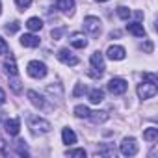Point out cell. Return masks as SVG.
<instances>
[{
  "label": "cell",
  "mask_w": 158,
  "mask_h": 158,
  "mask_svg": "<svg viewBox=\"0 0 158 158\" xmlns=\"http://www.w3.org/2000/svg\"><path fill=\"white\" fill-rule=\"evenodd\" d=\"M119 151H121L123 156H134L138 152V141L134 138H125L119 143Z\"/></svg>",
  "instance_id": "cell-6"
},
{
  "label": "cell",
  "mask_w": 158,
  "mask_h": 158,
  "mask_svg": "<svg viewBox=\"0 0 158 158\" xmlns=\"http://www.w3.org/2000/svg\"><path fill=\"white\" fill-rule=\"evenodd\" d=\"M106 56H108L112 61H121V60H125L127 50H125L123 47H119V45H112V47L106 50Z\"/></svg>",
  "instance_id": "cell-9"
},
{
  "label": "cell",
  "mask_w": 158,
  "mask_h": 158,
  "mask_svg": "<svg viewBox=\"0 0 158 158\" xmlns=\"http://www.w3.org/2000/svg\"><path fill=\"white\" fill-rule=\"evenodd\" d=\"M84 91H86V86H82V84H76V89H74V97L82 95Z\"/></svg>",
  "instance_id": "cell-31"
},
{
  "label": "cell",
  "mask_w": 158,
  "mask_h": 158,
  "mask_svg": "<svg viewBox=\"0 0 158 158\" xmlns=\"http://www.w3.org/2000/svg\"><path fill=\"white\" fill-rule=\"evenodd\" d=\"M0 13H2V2H0Z\"/></svg>",
  "instance_id": "cell-36"
},
{
  "label": "cell",
  "mask_w": 158,
  "mask_h": 158,
  "mask_svg": "<svg viewBox=\"0 0 158 158\" xmlns=\"http://www.w3.org/2000/svg\"><path fill=\"white\" fill-rule=\"evenodd\" d=\"M58 60L61 61V63H65V65H69V67H74L76 63H78V58L69 50V48H61L60 52H58Z\"/></svg>",
  "instance_id": "cell-8"
},
{
  "label": "cell",
  "mask_w": 158,
  "mask_h": 158,
  "mask_svg": "<svg viewBox=\"0 0 158 158\" xmlns=\"http://www.w3.org/2000/svg\"><path fill=\"white\" fill-rule=\"evenodd\" d=\"M130 13H132V11H130L127 6H119V8H117V15H119L121 19H128V17H130Z\"/></svg>",
  "instance_id": "cell-26"
},
{
  "label": "cell",
  "mask_w": 158,
  "mask_h": 158,
  "mask_svg": "<svg viewBox=\"0 0 158 158\" xmlns=\"http://www.w3.org/2000/svg\"><path fill=\"white\" fill-rule=\"evenodd\" d=\"M4 69H6V73H8L10 76H15V74H17V61H15V58H13L11 54L4 60Z\"/></svg>",
  "instance_id": "cell-16"
},
{
  "label": "cell",
  "mask_w": 158,
  "mask_h": 158,
  "mask_svg": "<svg viewBox=\"0 0 158 158\" xmlns=\"http://www.w3.org/2000/svg\"><path fill=\"white\" fill-rule=\"evenodd\" d=\"M143 78H145V80H151V82H154V84H156V76H154V74H151V73H145V74H143Z\"/></svg>",
  "instance_id": "cell-32"
},
{
  "label": "cell",
  "mask_w": 158,
  "mask_h": 158,
  "mask_svg": "<svg viewBox=\"0 0 158 158\" xmlns=\"http://www.w3.org/2000/svg\"><path fill=\"white\" fill-rule=\"evenodd\" d=\"M6 102V91L2 89V88H0V106H2Z\"/></svg>",
  "instance_id": "cell-33"
},
{
  "label": "cell",
  "mask_w": 158,
  "mask_h": 158,
  "mask_svg": "<svg viewBox=\"0 0 158 158\" xmlns=\"http://www.w3.org/2000/svg\"><path fill=\"white\" fill-rule=\"evenodd\" d=\"M56 6H58V10H60L61 13L71 15V13H73V10H74V0H58Z\"/></svg>",
  "instance_id": "cell-13"
},
{
  "label": "cell",
  "mask_w": 158,
  "mask_h": 158,
  "mask_svg": "<svg viewBox=\"0 0 158 158\" xmlns=\"http://www.w3.org/2000/svg\"><path fill=\"white\" fill-rule=\"evenodd\" d=\"M95 2H108V0H95Z\"/></svg>",
  "instance_id": "cell-35"
},
{
  "label": "cell",
  "mask_w": 158,
  "mask_h": 158,
  "mask_svg": "<svg viewBox=\"0 0 158 158\" xmlns=\"http://www.w3.org/2000/svg\"><path fill=\"white\" fill-rule=\"evenodd\" d=\"M30 128L34 134H48L52 130V125L39 115H32L30 117Z\"/></svg>",
  "instance_id": "cell-3"
},
{
  "label": "cell",
  "mask_w": 158,
  "mask_h": 158,
  "mask_svg": "<svg viewBox=\"0 0 158 158\" xmlns=\"http://www.w3.org/2000/svg\"><path fill=\"white\" fill-rule=\"evenodd\" d=\"M97 156H108V158H114V156H115V151H114L112 147L104 145V147H101V149L97 151Z\"/></svg>",
  "instance_id": "cell-23"
},
{
  "label": "cell",
  "mask_w": 158,
  "mask_h": 158,
  "mask_svg": "<svg viewBox=\"0 0 158 158\" xmlns=\"http://www.w3.org/2000/svg\"><path fill=\"white\" fill-rule=\"evenodd\" d=\"M10 86H11V89H13L15 93H21V82L17 80V78H11V80H10Z\"/></svg>",
  "instance_id": "cell-28"
},
{
  "label": "cell",
  "mask_w": 158,
  "mask_h": 158,
  "mask_svg": "<svg viewBox=\"0 0 158 158\" xmlns=\"http://www.w3.org/2000/svg\"><path fill=\"white\" fill-rule=\"evenodd\" d=\"M104 101V93H102V89H91L89 91V102H93V104H99V102H102Z\"/></svg>",
  "instance_id": "cell-20"
},
{
  "label": "cell",
  "mask_w": 158,
  "mask_h": 158,
  "mask_svg": "<svg viewBox=\"0 0 158 158\" xmlns=\"http://www.w3.org/2000/svg\"><path fill=\"white\" fill-rule=\"evenodd\" d=\"M4 127H6V132H8L10 136H17V134H19V130H21V121L13 117V119H8Z\"/></svg>",
  "instance_id": "cell-12"
},
{
  "label": "cell",
  "mask_w": 158,
  "mask_h": 158,
  "mask_svg": "<svg viewBox=\"0 0 158 158\" xmlns=\"http://www.w3.org/2000/svg\"><path fill=\"white\" fill-rule=\"evenodd\" d=\"M15 4H17V8H19L21 11H24V10H28V8H30L32 0H15Z\"/></svg>",
  "instance_id": "cell-27"
},
{
  "label": "cell",
  "mask_w": 158,
  "mask_h": 158,
  "mask_svg": "<svg viewBox=\"0 0 158 158\" xmlns=\"http://www.w3.org/2000/svg\"><path fill=\"white\" fill-rule=\"evenodd\" d=\"M21 45L23 47H28V48H35V47L41 45V39L37 35H34V34H24L21 37Z\"/></svg>",
  "instance_id": "cell-10"
},
{
  "label": "cell",
  "mask_w": 158,
  "mask_h": 158,
  "mask_svg": "<svg viewBox=\"0 0 158 158\" xmlns=\"http://www.w3.org/2000/svg\"><path fill=\"white\" fill-rule=\"evenodd\" d=\"M74 115H76L78 119H88V115H89V108L84 106V104H78V106H74Z\"/></svg>",
  "instance_id": "cell-22"
},
{
  "label": "cell",
  "mask_w": 158,
  "mask_h": 158,
  "mask_svg": "<svg viewBox=\"0 0 158 158\" xmlns=\"http://www.w3.org/2000/svg\"><path fill=\"white\" fill-rule=\"evenodd\" d=\"M0 54H10V47L6 43V39L0 37Z\"/></svg>",
  "instance_id": "cell-29"
},
{
  "label": "cell",
  "mask_w": 158,
  "mask_h": 158,
  "mask_svg": "<svg viewBox=\"0 0 158 158\" xmlns=\"http://www.w3.org/2000/svg\"><path fill=\"white\" fill-rule=\"evenodd\" d=\"M108 112H104V110H97V112H89V115H88V119H91V123H95V125H101V123H104V121H108Z\"/></svg>",
  "instance_id": "cell-11"
},
{
  "label": "cell",
  "mask_w": 158,
  "mask_h": 158,
  "mask_svg": "<svg viewBox=\"0 0 158 158\" xmlns=\"http://www.w3.org/2000/svg\"><path fill=\"white\" fill-rule=\"evenodd\" d=\"M84 30H86L91 37H99V35H101V30H102L101 19H99V17H93V15L86 17V19H84Z\"/></svg>",
  "instance_id": "cell-4"
},
{
  "label": "cell",
  "mask_w": 158,
  "mask_h": 158,
  "mask_svg": "<svg viewBox=\"0 0 158 158\" xmlns=\"http://www.w3.org/2000/svg\"><path fill=\"white\" fill-rule=\"evenodd\" d=\"M61 139H63V143L65 145H74L76 143V134L73 132V128H63L61 130Z\"/></svg>",
  "instance_id": "cell-18"
},
{
  "label": "cell",
  "mask_w": 158,
  "mask_h": 158,
  "mask_svg": "<svg viewBox=\"0 0 158 158\" xmlns=\"http://www.w3.org/2000/svg\"><path fill=\"white\" fill-rule=\"evenodd\" d=\"M17 30H19V23H11V24L6 26V32H8V34H15Z\"/></svg>",
  "instance_id": "cell-30"
},
{
  "label": "cell",
  "mask_w": 158,
  "mask_h": 158,
  "mask_svg": "<svg viewBox=\"0 0 158 158\" xmlns=\"http://www.w3.org/2000/svg\"><path fill=\"white\" fill-rule=\"evenodd\" d=\"M127 30H128V34H132L136 37H145V28L141 23H130V24H127Z\"/></svg>",
  "instance_id": "cell-14"
},
{
  "label": "cell",
  "mask_w": 158,
  "mask_h": 158,
  "mask_svg": "<svg viewBox=\"0 0 158 158\" xmlns=\"http://www.w3.org/2000/svg\"><path fill=\"white\" fill-rule=\"evenodd\" d=\"M108 91L112 95H123L127 91V80L125 78H112L108 82Z\"/></svg>",
  "instance_id": "cell-7"
},
{
  "label": "cell",
  "mask_w": 158,
  "mask_h": 158,
  "mask_svg": "<svg viewBox=\"0 0 158 158\" xmlns=\"http://www.w3.org/2000/svg\"><path fill=\"white\" fill-rule=\"evenodd\" d=\"M143 139L145 141H156L158 139V128H154V127L145 128L143 130Z\"/></svg>",
  "instance_id": "cell-21"
},
{
  "label": "cell",
  "mask_w": 158,
  "mask_h": 158,
  "mask_svg": "<svg viewBox=\"0 0 158 158\" xmlns=\"http://www.w3.org/2000/svg\"><path fill=\"white\" fill-rule=\"evenodd\" d=\"M26 71H28V74H30L32 78H37V80H39V78H45L47 73H48L47 65H45L43 61H39V60H32V61L28 63Z\"/></svg>",
  "instance_id": "cell-5"
},
{
  "label": "cell",
  "mask_w": 158,
  "mask_h": 158,
  "mask_svg": "<svg viewBox=\"0 0 158 158\" xmlns=\"http://www.w3.org/2000/svg\"><path fill=\"white\" fill-rule=\"evenodd\" d=\"M15 151H17L19 156H28V151H26V147H24V141H17V143H15Z\"/></svg>",
  "instance_id": "cell-25"
},
{
  "label": "cell",
  "mask_w": 158,
  "mask_h": 158,
  "mask_svg": "<svg viewBox=\"0 0 158 158\" xmlns=\"http://www.w3.org/2000/svg\"><path fill=\"white\" fill-rule=\"evenodd\" d=\"M71 45H73L74 48H86V47H88V39H86L84 34H73Z\"/></svg>",
  "instance_id": "cell-15"
},
{
  "label": "cell",
  "mask_w": 158,
  "mask_h": 158,
  "mask_svg": "<svg viewBox=\"0 0 158 158\" xmlns=\"http://www.w3.org/2000/svg\"><path fill=\"white\" fill-rule=\"evenodd\" d=\"M86 151L84 149H71V151H67V156H74V158H86Z\"/></svg>",
  "instance_id": "cell-24"
},
{
  "label": "cell",
  "mask_w": 158,
  "mask_h": 158,
  "mask_svg": "<svg viewBox=\"0 0 158 158\" xmlns=\"http://www.w3.org/2000/svg\"><path fill=\"white\" fill-rule=\"evenodd\" d=\"M138 97L141 99V101H147V99H152L156 93H158V88H156V84L154 82H151V80H143L141 84H138Z\"/></svg>",
  "instance_id": "cell-2"
},
{
  "label": "cell",
  "mask_w": 158,
  "mask_h": 158,
  "mask_svg": "<svg viewBox=\"0 0 158 158\" xmlns=\"http://www.w3.org/2000/svg\"><path fill=\"white\" fill-rule=\"evenodd\" d=\"M28 99H30V102H32L35 108H45V99H43L37 91L30 89V91H28Z\"/></svg>",
  "instance_id": "cell-17"
},
{
  "label": "cell",
  "mask_w": 158,
  "mask_h": 158,
  "mask_svg": "<svg viewBox=\"0 0 158 158\" xmlns=\"http://www.w3.org/2000/svg\"><path fill=\"white\" fill-rule=\"evenodd\" d=\"M89 63H91V69H93V71H89V74H91V76H101V74L104 73V69H106L104 54H102V52H99V50H95V52L91 54Z\"/></svg>",
  "instance_id": "cell-1"
},
{
  "label": "cell",
  "mask_w": 158,
  "mask_h": 158,
  "mask_svg": "<svg viewBox=\"0 0 158 158\" xmlns=\"http://www.w3.org/2000/svg\"><path fill=\"white\" fill-rule=\"evenodd\" d=\"M26 28H28L30 32H39V30L43 28V21H41L39 17H30V19L26 21Z\"/></svg>",
  "instance_id": "cell-19"
},
{
  "label": "cell",
  "mask_w": 158,
  "mask_h": 158,
  "mask_svg": "<svg viewBox=\"0 0 158 158\" xmlns=\"http://www.w3.org/2000/svg\"><path fill=\"white\" fill-rule=\"evenodd\" d=\"M60 35H61V30H52V37H56V39H58Z\"/></svg>",
  "instance_id": "cell-34"
}]
</instances>
